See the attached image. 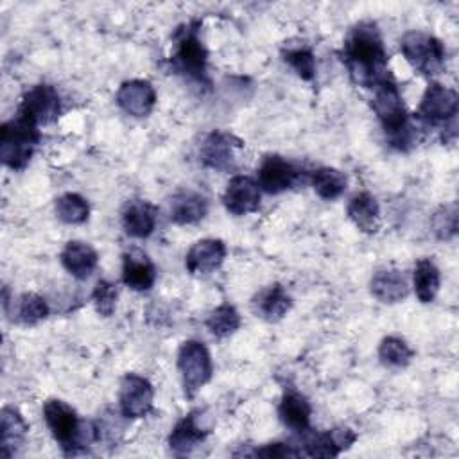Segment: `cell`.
<instances>
[{"label": "cell", "mask_w": 459, "mask_h": 459, "mask_svg": "<svg viewBox=\"0 0 459 459\" xmlns=\"http://www.w3.org/2000/svg\"><path fill=\"white\" fill-rule=\"evenodd\" d=\"M441 283V274L436 264L430 258H421L414 265L412 273V287L416 292V298L421 303H430L434 301Z\"/></svg>", "instance_id": "4316f807"}, {"label": "cell", "mask_w": 459, "mask_h": 459, "mask_svg": "<svg viewBox=\"0 0 459 459\" xmlns=\"http://www.w3.org/2000/svg\"><path fill=\"white\" fill-rule=\"evenodd\" d=\"M178 369L181 373L185 394L192 398L206 382H210L213 373L208 348L195 339L185 341L178 351Z\"/></svg>", "instance_id": "52a82bcc"}, {"label": "cell", "mask_w": 459, "mask_h": 459, "mask_svg": "<svg viewBox=\"0 0 459 459\" xmlns=\"http://www.w3.org/2000/svg\"><path fill=\"white\" fill-rule=\"evenodd\" d=\"M172 68L185 75L186 79L201 84L210 86L206 63H208V50L199 38V23L192 22L179 27L174 34V52L170 57Z\"/></svg>", "instance_id": "277c9868"}, {"label": "cell", "mask_w": 459, "mask_h": 459, "mask_svg": "<svg viewBox=\"0 0 459 459\" xmlns=\"http://www.w3.org/2000/svg\"><path fill=\"white\" fill-rule=\"evenodd\" d=\"M405 61L421 75H437L445 66L446 50L443 43L423 30H409L400 41Z\"/></svg>", "instance_id": "8992f818"}, {"label": "cell", "mask_w": 459, "mask_h": 459, "mask_svg": "<svg viewBox=\"0 0 459 459\" xmlns=\"http://www.w3.org/2000/svg\"><path fill=\"white\" fill-rule=\"evenodd\" d=\"M371 294L387 305L400 303L409 294V285L405 276L396 269H380L373 274L369 281Z\"/></svg>", "instance_id": "cb8c5ba5"}, {"label": "cell", "mask_w": 459, "mask_h": 459, "mask_svg": "<svg viewBox=\"0 0 459 459\" xmlns=\"http://www.w3.org/2000/svg\"><path fill=\"white\" fill-rule=\"evenodd\" d=\"M48 314H50V308L43 296H39L36 292H25L18 298V303H16V321L18 323H22L25 326H32V325H38L39 321H43Z\"/></svg>", "instance_id": "4dcf8cb0"}, {"label": "cell", "mask_w": 459, "mask_h": 459, "mask_svg": "<svg viewBox=\"0 0 459 459\" xmlns=\"http://www.w3.org/2000/svg\"><path fill=\"white\" fill-rule=\"evenodd\" d=\"M91 301L99 316L109 317L117 307V285L108 280H99L91 292Z\"/></svg>", "instance_id": "e575fe53"}, {"label": "cell", "mask_w": 459, "mask_h": 459, "mask_svg": "<svg viewBox=\"0 0 459 459\" xmlns=\"http://www.w3.org/2000/svg\"><path fill=\"white\" fill-rule=\"evenodd\" d=\"M208 213V199L194 190H179L170 199V221L176 224H195Z\"/></svg>", "instance_id": "ffe728a7"}, {"label": "cell", "mask_w": 459, "mask_h": 459, "mask_svg": "<svg viewBox=\"0 0 459 459\" xmlns=\"http://www.w3.org/2000/svg\"><path fill=\"white\" fill-rule=\"evenodd\" d=\"M373 90L375 93L371 99V108L382 124L387 143L396 151H409L414 145L418 134L409 118L396 82L393 77H387Z\"/></svg>", "instance_id": "7a4b0ae2"}, {"label": "cell", "mask_w": 459, "mask_h": 459, "mask_svg": "<svg viewBox=\"0 0 459 459\" xmlns=\"http://www.w3.org/2000/svg\"><path fill=\"white\" fill-rule=\"evenodd\" d=\"M240 326V314L233 305H219L206 317V328L219 339H224L235 333Z\"/></svg>", "instance_id": "1f68e13d"}, {"label": "cell", "mask_w": 459, "mask_h": 459, "mask_svg": "<svg viewBox=\"0 0 459 459\" xmlns=\"http://www.w3.org/2000/svg\"><path fill=\"white\" fill-rule=\"evenodd\" d=\"M457 91L443 86L441 82H430L418 106V120L425 126H446L455 120L457 115Z\"/></svg>", "instance_id": "ba28073f"}, {"label": "cell", "mask_w": 459, "mask_h": 459, "mask_svg": "<svg viewBox=\"0 0 459 459\" xmlns=\"http://www.w3.org/2000/svg\"><path fill=\"white\" fill-rule=\"evenodd\" d=\"M43 418L66 455H75L91 446L100 437V429L86 420L63 400L50 398L43 405Z\"/></svg>", "instance_id": "3957f363"}, {"label": "cell", "mask_w": 459, "mask_h": 459, "mask_svg": "<svg viewBox=\"0 0 459 459\" xmlns=\"http://www.w3.org/2000/svg\"><path fill=\"white\" fill-rule=\"evenodd\" d=\"M61 113V97L50 84H36L22 97L18 115L25 117L32 124L45 126L57 120Z\"/></svg>", "instance_id": "9c48e42d"}, {"label": "cell", "mask_w": 459, "mask_h": 459, "mask_svg": "<svg viewBox=\"0 0 459 459\" xmlns=\"http://www.w3.org/2000/svg\"><path fill=\"white\" fill-rule=\"evenodd\" d=\"M61 264L74 278L86 280L97 269L99 255L90 244L72 240L61 251Z\"/></svg>", "instance_id": "7402d4cb"}, {"label": "cell", "mask_w": 459, "mask_h": 459, "mask_svg": "<svg viewBox=\"0 0 459 459\" xmlns=\"http://www.w3.org/2000/svg\"><path fill=\"white\" fill-rule=\"evenodd\" d=\"M253 455L260 457H296L299 452L294 448V445L289 443H267L262 448H256Z\"/></svg>", "instance_id": "d590c367"}, {"label": "cell", "mask_w": 459, "mask_h": 459, "mask_svg": "<svg viewBox=\"0 0 459 459\" xmlns=\"http://www.w3.org/2000/svg\"><path fill=\"white\" fill-rule=\"evenodd\" d=\"M310 181H312L314 192L325 201H333V199L341 197L348 185L344 172H341L333 167H321V169L314 170Z\"/></svg>", "instance_id": "83f0119b"}, {"label": "cell", "mask_w": 459, "mask_h": 459, "mask_svg": "<svg viewBox=\"0 0 459 459\" xmlns=\"http://www.w3.org/2000/svg\"><path fill=\"white\" fill-rule=\"evenodd\" d=\"M412 357H414L412 348L402 337L387 335L380 341L378 359L385 368H394V369L405 368L411 364Z\"/></svg>", "instance_id": "f1b7e54d"}, {"label": "cell", "mask_w": 459, "mask_h": 459, "mask_svg": "<svg viewBox=\"0 0 459 459\" xmlns=\"http://www.w3.org/2000/svg\"><path fill=\"white\" fill-rule=\"evenodd\" d=\"M278 416L285 427L298 434H305L310 429L312 407L298 391H285L278 405Z\"/></svg>", "instance_id": "603a6c76"}, {"label": "cell", "mask_w": 459, "mask_h": 459, "mask_svg": "<svg viewBox=\"0 0 459 459\" xmlns=\"http://www.w3.org/2000/svg\"><path fill=\"white\" fill-rule=\"evenodd\" d=\"M292 307V299L287 290L280 285H269L253 298L255 312L265 321H280Z\"/></svg>", "instance_id": "484cf974"}, {"label": "cell", "mask_w": 459, "mask_h": 459, "mask_svg": "<svg viewBox=\"0 0 459 459\" xmlns=\"http://www.w3.org/2000/svg\"><path fill=\"white\" fill-rule=\"evenodd\" d=\"M154 389L152 384L136 373H127L120 382L118 405L124 418H143L152 411Z\"/></svg>", "instance_id": "8fae6325"}, {"label": "cell", "mask_w": 459, "mask_h": 459, "mask_svg": "<svg viewBox=\"0 0 459 459\" xmlns=\"http://www.w3.org/2000/svg\"><path fill=\"white\" fill-rule=\"evenodd\" d=\"M206 437L197 412H188L183 416L169 434V448L174 455H188L199 443Z\"/></svg>", "instance_id": "d6986e66"}, {"label": "cell", "mask_w": 459, "mask_h": 459, "mask_svg": "<svg viewBox=\"0 0 459 459\" xmlns=\"http://www.w3.org/2000/svg\"><path fill=\"white\" fill-rule=\"evenodd\" d=\"M56 215L65 224H82L88 221L90 204L82 195L66 192L56 199Z\"/></svg>", "instance_id": "f546056e"}, {"label": "cell", "mask_w": 459, "mask_h": 459, "mask_svg": "<svg viewBox=\"0 0 459 459\" xmlns=\"http://www.w3.org/2000/svg\"><path fill=\"white\" fill-rule=\"evenodd\" d=\"M226 258V244L221 238L197 240L185 256V265L190 274L204 276L221 267Z\"/></svg>", "instance_id": "2e32d148"}, {"label": "cell", "mask_w": 459, "mask_h": 459, "mask_svg": "<svg viewBox=\"0 0 459 459\" xmlns=\"http://www.w3.org/2000/svg\"><path fill=\"white\" fill-rule=\"evenodd\" d=\"M29 425L18 409L5 405L0 412V454L13 457L25 443Z\"/></svg>", "instance_id": "ac0fdd59"}, {"label": "cell", "mask_w": 459, "mask_h": 459, "mask_svg": "<svg viewBox=\"0 0 459 459\" xmlns=\"http://www.w3.org/2000/svg\"><path fill=\"white\" fill-rule=\"evenodd\" d=\"M357 439V434L348 427H339L325 432H316L305 437L303 455L308 457H335L342 450L350 448Z\"/></svg>", "instance_id": "9a60e30c"}, {"label": "cell", "mask_w": 459, "mask_h": 459, "mask_svg": "<svg viewBox=\"0 0 459 459\" xmlns=\"http://www.w3.org/2000/svg\"><path fill=\"white\" fill-rule=\"evenodd\" d=\"M342 63L350 79L362 88H375L389 75V56L375 22L364 20L351 27L342 45Z\"/></svg>", "instance_id": "6da1fadb"}, {"label": "cell", "mask_w": 459, "mask_h": 459, "mask_svg": "<svg viewBox=\"0 0 459 459\" xmlns=\"http://www.w3.org/2000/svg\"><path fill=\"white\" fill-rule=\"evenodd\" d=\"M301 170L278 154H269L258 167V186L267 194H281L296 185Z\"/></svg>", "instance_id": "7c38bea8"}, {"label": "cell", "mask_w": 459, "mask_h": 459, "mask_svg": "<svg viewBox=\"0 0 459 459\" xmlns=\"http://www.w3.org/2000/svg\"><path fill=\"white\" fill-rule=\"evenodd\" d=\"M350 221L364 233H377L380 228V206L369 192L355 194L346 206Z\"/></svg>", "instance_id": "d4e9b609"}, {"label": "cell", "mask_w": 459, "mask_h": 459, "mask_svg": "<svg viewBox=\"0 0 459 459\" xmlns=\"http://www.w3.org/2000/svg\"><path fill=\"white\" fill-rule=\"evenodd\" d=\"M244 142L231 133L226 131H212L204 136L199 147V160L204 167L219 170V172H231L237 167L235 152L240 149Z\"/></svg>", "instance_id": "30bf717a"}, {"label": "cell", "mask_w": 459, "mask_h": 459, "mask_svg": "<svg viewBox=\"0 0 459 459\" xmlns=\"http://www.w3.org/2000/svg\"><path fill=\"white\" fill-rule=\"evenodd\" d=\"M260 186L249 176H233L222 194V203L226 210L233 215H247L260 206Z\"/></svg>", "instance_id": "5bb4252c"}, {"label": "cell", "mask_w": 459, "mask_h": 459, "mask_svg": "<svg viewBox=\"0 0 459 459\" xmlns=\"http://www.w3.org/2000/svg\"><path fill=\"white\" fill-rule=\"evenodd\" d=\"M122 281L133 290H149L156 281V267L152 260L136 247L126 251L122 255Z\"/></svg>", "instance_id": "e0dca14e"}, {"label": "cell", "mask_w": 459, "mask_h": 459, "mask_svg": "<svg viewBox=\"0 0 459 459\" xmlns=\"http://www.w3.org/2000/svg\"><path fill=\"white\" fill-rule=\"evenodd\" d=\"M283 61L301 77L303 81H314L316 77V57L308 47H289L281 52Z\"/></svg>", "instance_id": "d6a6232c"}, {"label": "cell", "mask_w": 459, "mask_h": 459, "mask_svg": "<svg viewBox=\"0 0 459 459\" xmlns=\"http://www.w3.org/2000/svg\"><path fill=\"white\" fill-rule=\"evenodd\" d=\"M39 142V129L36 124L18 115L0 127V158L2 163L13 170H23Z\"/></svg>", "instance_id": "5b68a950"}, {"label": "cell", "mask_w": 459, "mask_h": 459, "mask_svg": "<svg viewBox=\"0 0 459 459\" xmlns=\"http://www.w3.org/2000/svg\"><path fill=\"white\" fill-rule=\"evenodd\" d=\"M432 231L439 240H450L457 233V206L455 203L441 206L432 217Z\"/></svg>", "instance_id": "836d02e7"}, {"label": "cell", "mask_w": 459, "mask_h": 459, "mask_svg": "<svg viewBox=\"0 0 459 459\" xmlns=\"http://www.w3.org/2000/svg\"><path fill=\"white\" fill-rule=\"evenodd\" d=\"M158 219V208L147 201H131L122 212V226L133 238H147Z\"/></svg>", "instance_id": "44dd1931"}, {"label": "cell", "mask_w": 459, "mask_h": 459, "mask_svg": "<svg viewBox=\"0 0 459 459\" xmlns=\"http://www.w3.org/2000/svg\"><path fill=\"white\" fill-rule=\"evenodd\" d=\"M115 99L118 108L124 113L134 118H143V117H149L151 111L154 109L156 91L149 81L131 79L120 84Z\"/></svg>", "instance_id": "4fadbf2b"}]
</instances>
